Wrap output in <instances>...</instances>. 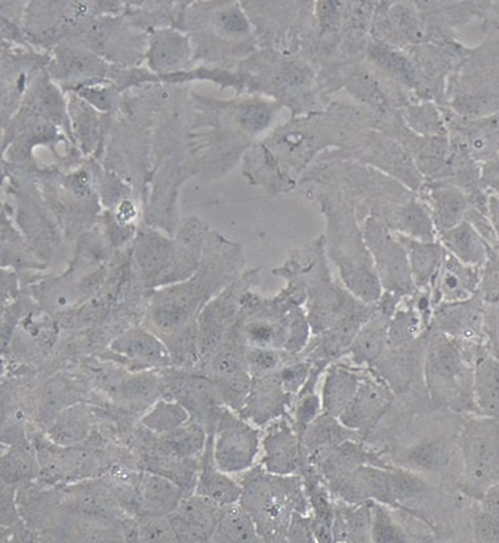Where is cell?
Masks as SVG:
<instances>
[{
  "instance_id": "cell-1",
  "label": "cell",
  "mask_w": 499,
  "mask_h": 543,
  "mask_svg": "<svg viewBox=\"0 0 499 543\" xmlns=\"http://www.w3.org/2000/svg\"><path fill=\"white\" fill-rule=\"evenodd\" d=\"M240 503L254 520L263 542H287V530L295 511L310 514V502L302 475L268 473L260 464L243 473Z\"/></svg>"
},
{
  "instance_id": "cell-2",
  "label": "cell",
  "mask_w": 499,
  "mask_h": 543,
  "mask_svg": "<svg viewBox=\"0 0 499 543\" xmlns=\"http://www.w3.org/2000/svg\"><path fill=\"white\" fill-rule=\"evenodd\" d=\"M422 376L433 407L444 412H462L475 403L473 375L456 340L429 330L426 335Z\"/></svg>"
},
{
  "instance_id": "cell-3",
  "label": "cell",
  "mask_w": 499,
  "mask_h": 543,
  "mask_svg": "<svg viewBox=\"0 0 499 543\" xmlns=\"http://www.w3.org/2000/svg\"><path fill=\"white\" fill-rule=\"evenodd\" d=\"M462 475L458 491L478 498L489 486L499 484V421L467 420L459 432Z\"/></svg>"
},
{
  "instance_id": "cell-4",
  "label": "cell",
  "mask_w": 499,
  "mask_h": 543,
  "mask_svg": "<svg viewBox=\"0 0 499 543\" xmlns=\"http://www.w3.org/2000/svg\"><path fill=\"white\" fill-rule=\"evenodd\" d=\"M262 436L230 411H223L214 430L215 464L227 475H243L257 464Z\"/></svg>"
},
{
  "instance_id": "cell-5",
  "label": "cell",
  "mask_w": 499,
  "mask_h": 543,
  "mask_svg": "<svg viewBox=\"0 0 499 543\" xmlns=\"http://www.w3.org/2000/svg\"><path fill=\"white\" fill-rule=\"evenodd\" d=\"M396 400V394L371 368L364 369L360 385L339 420L366 440L383 421Z\"/></svg>"
},
{
  "instance_id": "cell-6",
  "label": "cell",
  "mask_w": 499,
  "mask_h": 543,
  "mask_svg": "<svg viewBox=\"0 0 499 543\" xmlns=\"http://www.w3.org/2000/svg\"><path fill=\"white\" fill-rule=\"evenodd\" d=\"M58 491L59 509L67 513L116 523H124L131 517L103 478L58 485Z\"/></svg>"
},
{
  "instance_id": "cell-7",
  "label": "cell",
  "mask_w": 499,
  "mask_h": 543,
  "mask_svg": "<svg viewBox=\"0 0 499 543\" xmlns=\"http://www.w3.org/2000/svg\"><path fill=\"white\" fill-rule=\"evenodd\" d=\"M260 466L279 475H299L305 466L303 438L296 432L290 417L270 422L262 438Z\"/></svg>"
},
{
  "instance_id": "cell-8",
  "label": "cell",
  "mask_w": 499,
  "mask_h": 543,
  "mask_svg": "<svg viewBox=\"0 0 499 543\" xmlns=\"http://www.w3.org/2000/svg\"><path fill=\"white\" fill-rule=\"evenodd\" d=\"M185 493L175 481L157 473H137L131 517L170 516L184 500Z\"/></svg>"
},
{
  "instance_id": "cell-9",
  "label": "cell",
  "mask_w": 499,
  "mask_h": 543,
  "mask_svg": "<svg viewBox=\"0 0 499 543\" xmlns=\"http://www.w3.org/2000/svg\"><path fill=\"white\" fill-rule=\"evenodd\" d=\"M222 509L223 505L204 495H185L169 516L178 542H210Z\"/></svg>"
},
{
  "instance_id": "cell-10",
  "label": "cell",
  "mask_w": 499,
  "mask_h": 543,
  "mask_svg": "<svg viewBox=\"0 0 499 543\" xmlns=\"http://www.w3.org/2000/svg\"><path fill=\"white\" fill-rule=\"evenodd\" d=\"M349 440H361V438L343 425L338 417L322 413L303 435L305 466L316 469L336 448Z\"/></svg>"
},
{
  "instance_id": "cell-11",
  "label": "cell",
  "mask_w": 499,
  "mask_h": 543,
  "mask_svg": "<svg viewBox=\"0 0 499 543\" xmlns=\"http://www.w3.org/2000/svg\"><path fill=\"white\" fill-rule=\"evenodd\" d=\"M288 396L290 394L283 389L279 375L258 376L251 385V396L248 397L240 412L252 424L263 427L285 414Z\"/></svg>"
},
{
  "instance_id": "cell-12",
  "label": "cell",
  "mask_w": 499,
  "mask_h": 543,
  "mask_svg": "<svg viewBox=\"0 0 499 543\" xmlns=\"http://www.w3.org/2000/svg\"><path fill=\"white\" fill-rule=\"evenodd\" d=\"M195 493L210 498L220 505L240 502V497H242V485L240 481L234 480L231 475L222 472L215 464L214 430L209 432V438H207Z\"/></svg>"
},
{
  "instance_id": "cell-13",
  "label": "cell",
  "mask_w": 499,
  "mask_h": 543,
  "mask_svg": "<svg viewBox=\"0 0 499 543\" xmlns=\"http://www.w3.org/2000/svg\"><path fill=\"white\" fill-rule=\"evenodd\" d=\"M364 369L353 364L331 363L325 372L322 388L323 412L340 417L355 397Z\"/></svg>"
},
{
  "instance_id": "cell-14",
  "label": "cell",
  "mask_w": 499,
  "mask_h": 543,
  "mask_svg": "<svg viewBox=\"0 0 499 543\" xmlns=\"http://www.w3.org/2000/svg\"><path fill=\"white\" fill-rule=\"evenodd\" d=\"M375 501L349 503L335 500L333 543H371Z\"/></svg>"
},
{
  "instance_id": "cell-15",
  "label": "cell",
  "mask_w": 499,
  "mask_h": 543,
  "mask_svg": "<svg viewBox=\"0 0 499 543\" xmlns=\"http://www.w3.org/2000/svg\"><path fill=\"white\" fill-rule=\"evenodd\" d=\"M431 329L456 340L472 341L478 338L482 326L481 311L469 303L440 304L431 316Z\"/></svg>"
},
{
  "instance_id": "cell-16",
  "label": "cell",
  "mask_w": 499,
  "mask_h": 543,
  "mask_svg": "<svg viewBox=\"0 0 499 543\" xmlns=\"http://www.w3.org/2000/svg\"><path fill=\"white\" fill-rule=\"evenodd\" d=\"M391 316L376 309L374 315L361 326L355 340L350 344L349 354L350 364L356 367L374 366L388 348V331Z\"/></svg>"
},
{
  "instance_id": "cell-17",
  "label": "cell",
  "mask_w": 499,
  "mask_h": 543,
  "mask_svg": "<svg viewBox=\"0 0 499 543\" xmlns=\"http://www.w3.org/2000/svg\"><path fill=\"white\" fill-rule=\"evenodd\" d=\"M207 432L204 425L198 421H187L173 432L159 435L153 441L145 442V453H164L178 457L201 458L206 448Z\"/></svg>"
},
{
  "instance_id": "cell-18",
  "label": "cell",
  "mask_w": 499,
  "mask_h": 543,
  "mask_svg": "<svg viewBox=\"0 0 499 543\" xmlns=\"http://www.w3.org/2000/svg\"><path fill=\"white\" fill-rule=\"evenodd\" d=\"M473 394L476 408L499 421V363L492 355L479 354L473 371Z\"/></svg>"
},
{
  "instance_id": "cell-19",
  "label": "cell",
  "mask_w": 499,
  "mask_h": 543,
  "mask_svg": "<svg viewBox=\"0 0 499 543\" xmlns=\"http://www.w3.org/2000/svg\"><path fill=\"white\" fill-rule=\"evenodd\" d=\"M41 463L35 445L25 439L8 445L2 455V483L18 486L33 483L41 477Z\"/></svg>"
},
{
  "instance_id": "cell-20",
  "label": "cell",
  "mask_w": 499,
  "mask_h": 543,
  "mask_svg": "<svg viewBox=\"0 0 499 543\" xmlns=\"http://www.w3.org/2000/svg\"><path fill=\"white\" fill-rule=\"evenodd\" d=\"M210 542L258 543L263 542L254 520L240 502L223 505L222 513L215 525Z\"/></svg>"
},
{
  "instance_id": "cell-21",
  "label": "cell",
  "mask_w": 499,
  "mask_h": 543,
  "mask_svg": "<svg viewBox=\"0 0 499 543\" xmlns=\"http://www.w3.org/2000/svg\"><path fill=\"white\" fill-rule=\"evenodd\" d=\"M439 273H441V276L437 285V306L442 302L458 303L472 295L476 284V274L465 267L459 259L448 257Z\"/></svg>"
},
{
  "instance_id": "cell-22",
  "label": "cell",
  "mask_w": 499,
  "mask_h": 543,
  "mask_svg": "<svg viewBox=\"0 0 499 543\" xmlns=\"http://www.w3.org/2000/svg\"><path fill=\"white\" fill-rule=\"evenodd\" d=\"M112 349L117 354L124 355L129 359L140 362L165 364L169 360V354L164 344L150 332L144 330H131L122 338L114 340Z\"/></svg>"
},
{
  "instance_id": "cell-23",
  "label": "cell",
  "mask_w": 499,
  "mask_h": 543,
  "mask_svg": "<svg viewBox=\"0 0 499 543\" xmlns=\"http://www.w3.org/2000/svg\"><path fill=\"white\" fill-rule=\"evenodd\" d=\"M429 329L431 324L425 321L416 306L411 304L408 309L396 311L389 323L388 348L413 343L428 332Z\"/></svg>"
},
{
  "instance_id": "cell-24",
  "label": "cell",
  "mask_w": 499,
  "mask_h": 543,
  "mask_svg": "<svg viewBox=\"0 0 499 543\" xmlns=\"http://www.w3.org/2000/svg\"><path fill=\"white\" fill-rule=\"evenodd\" d=\"M91 433L86 413L80 408L66 411L49 430V440L60 447L84 444Z\"/></svg>"
},
{
  "instance_id": "cell-25",
  "label": "cell",
  "mask_w": 499,
  "mask_h": 543,
  "mask_svg": "<svg viewBox=\"0 0 499 543\" xmlns=\"http://www.w3.org/2000/svg\"><path fill=\"white\" fill-rule=\"evenodd\" d=\"M189 417L190 414L184 405L162 400L151 408L150 413L145 414L142 425L153 435H165L186 424Z\"/></svg>"
},
{
  "instance_id": "cell-26",
  "label": "cell",
  "mask_w": 499,
  "mask_h": 543,
  "mask_svg": "<svg viewBox=\"0 0 499 543\" xmlns=\"http://www.w3.org/2000/svg\"><path fill=\"white\" fill-rule=\"evenodd\" d=\"M372 542L408 543V531L403 525L396 511L384 503L374 502V522H372Z\"/></svg>"
},
{
  "instance_id": "cell-27",
  "label": "cell",
  "mask_w": 499,
  "mask_h": 543,
  "mask_svg": "<svg viewBox=\"0 0 499 543\" xmlns=\"http://www.w3.org/2000/svg\"><path fill=\"white\" fill-rule=\"evenodd\" d=\"M409 254V266L414 284L419 287H426L440 268V249L426 243H411Z\"/></svg>"
},
{
  "instance_id": "cell-28",
  "label": "cell",
  "mask_w": 499,
  "mask_h": 543,
  "mask_svg": "<svg viewBox=\"0 0 499 543\" xmlns=\"http://www.w3.org/2000/svg\"><path fill=\"white\" fill-rule=\"evenodd\" d=\"M448 245L450 246L457 258L467 265L481 263L485 259V250L481 240L469 226H461L447 235Z\"/></svg>"
},
{
  "instance_id": "cell-29",
  "label": "cell",
  "mask_w": 499,
  "mask_h": 543,
  "mask_svg": "<svg viewBox=\"0 0 499 543\" xmlns=\"http://www.w3.org/2000/svg\"><path fill=\"white\" fill-rule=\"evenodd\" d=\"M360 477L369 500L394 508L395 501L389 483L388 466H364L360 467Z\"/></svg>"
},
{
  "instance_id": "cell-30",
  "label": "cell",
  "mask_w": 499,
  "mask_h": 543,
  "mask_svg": "<svg viewBox=\"0 0 499 543\" xmlns=\"http://www.w3.org/2000/svg\"><path fill=\"white\" fill-rule=\"evenodd\" d=\"M136 542H178L169 516L134 517Z\"/></svg>"
},
{
  "instance_id": "cell-31",
  "label": "cell",
  "mask_w": 499,
  "mask_h": 543,
  "mask_svg": "<svg viewBox=\"0 0 499 543\" xmlns=\"http://www.w3.org/2000/svg\"><path fill=\"white\" fill-rule=\"evenodd\" d=\"M283 357L280 352L273 348H259L251 347L246 354L248 368L255 376H266L273 375L277 369H282Z\"/></svg>"
},
{
  "instance_id": "cell-32",
  "label": "cell",
  "mask_w": 499,
  "mask_h": 543,
  "mask_svg": "<svg viewBox=\"0 0 499 543\" xmlns=\"http://www.w3.org/2000/svg\"><path fill=\"white\" fill-rule=\"evenodd\" d=\"M470 529L476 542H499V522L481 506L470 509Z\"/></svg>"
},
{
  "instance_id": "cell-33",
  "label": "cell",
  "mask_w": 499,
  "mask_h": 543,
  "mask_svg": "<svg viewBox=\"0 0 499 543\" xmlns=\"http://www.w3.org/2000/svg\"><path fill=\"white\" fill-rule=\"evenodd\" d=\"M311 371H313V363L310 360H303V362L283 367L277 375H279L283 389L291 396V394H298L302 391L307 380L310 379Z\"/></svg>"
},
{
  "instance_id": "cell-34",
  "label": "cell",
  "mask_w": 499,
  "mask_h": 543,
  "mask_svg": "<svg viewBox=\"0 0 499 543\" xmlns=\"http://www.w3.org/2000/svg\"><path fill=\"white\" fill-rule=\"evenodd\" d=\"M287 542L291 543H315L313 530L311 514L295 511L291 517L287 530Z\"/></svg>"
},
{
  "instance_id": "cell-35",
  "label": "cell",
  "mask_w": 499,
  "mask_h": 543,
  "mask_svg": "<svg viewBox=\"0 0 499 543\" xmlns=\"http://www.w3.org/2000/svg\"><path fill=\"white\" fill-rule=\"evenodd\" d=\"M482 295L490 303L499 302V258H493L485 270Z\"/></svg>"
},
{
  "instance_id": "cell-36",
  "label": "cell",
  "mask_w": 499,
  "mask_h": 543,
  "mask_svg": "<svg viewBox=\"0 0 499 543\" xmlns=\"http://www.w3.org/2000/svg\"><path fill=\"white\" fill-rule=\"evenodd\" d=\"M462 201L458 195H454L453 193H447L442 200V222L445 225L449 226L451 223L456 222V218L461 214L462 212Z\"/></svg>"
},
{
  "instance_id": "cell-37",
  "label": "cell",
  "mask_w": 499,
  "mask_h": 543,
  "mask_svg": "<svg viewBox=\"0 0 499 543\" xmlns=\"http://www.w3.org/2000/svg\"><path fill=\"white\" fill-rule=\"evenodd\" d=\"M479 506L499 522V484L489 486L478 498Z\"/></svg>"
},
{
  "instance_id": "cell-38",
  "label": "cell",
  "mask_w": 499,
  "mask_h": 543,
  "mask_svg": "<svg viewBox=\"0 0 499 543\" xmlns=\"http://www.w3.org/2000/svg\"><path fill=\"white\" fill-rule=\"evenodd\" d=\"M378 61L383 64L386 68L392 69L395 72H400V74H408V64L404 59L399 58V56L395 55V53L391 52H384L381 51L377 55Z\"/></svg>"
},
{
  "instance_id": "cell-39",
  "label": "cell",
  "mask_w": 499,
  "mask_h": 543,
  "mask_svg": "<svg viewBox=\"0 0 499 543\" xmlns=\"http://www.w3.org/2000/svg\"><path fill=\"white\" fill-rule=\"evenodd\" d=\"M268 112L262 108H250L248 112H246V125L251 130H260V128L265 127L266 122H268Z\"/></svg>"
},
{
  "instance_id": "cell-40",
  "label": "cell",
  "mask_w": 499,
  "mask_h": 543,
  "mask_svg": "<svg viewBox=\"0 0 499 543\" xmlns=\"http://www.w3.org/2000/svg\"><path fill=\"white\" fill-rule=\"evenodd\" d=\"M134 207L131 203H124L119 209V221L120 222H128L132 217H134Z\"/></svg>"
}]
</instances>
